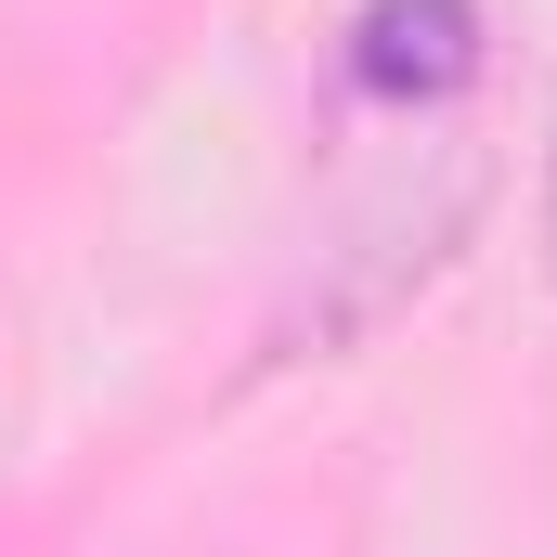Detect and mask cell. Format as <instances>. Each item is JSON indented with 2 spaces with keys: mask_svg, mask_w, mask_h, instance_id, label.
<instances>
[{
  "mask_svg": "<svg viewBox=\"0 0 557 557\" xmlns=\"http://www.w3.org/2000/svg\"><path fill=\"white\" fill-rule=\"evenodd\" d=\"M350 78L376 104H454L480 78V0H363Z\"/></svg>",
  "mask_w": 557,
  "mask_h": 557,
  "instance_id": "cell-1",
  "label": "cell"
},
{
  "mask_svg": "<svg viewBox=\"0 0 557 557\" xmlns=\"http://www.w3.org/2000/svg\"><path fill=\"white\" fill-rule=\"evenodd\" d=\"M545 260H557V169H545Z\"/></svg>",
  "mask_w": 557,
  "mask_h": 557,
  "instance_id": "cell-2",
  "label": "cell"
}]
</instances>
